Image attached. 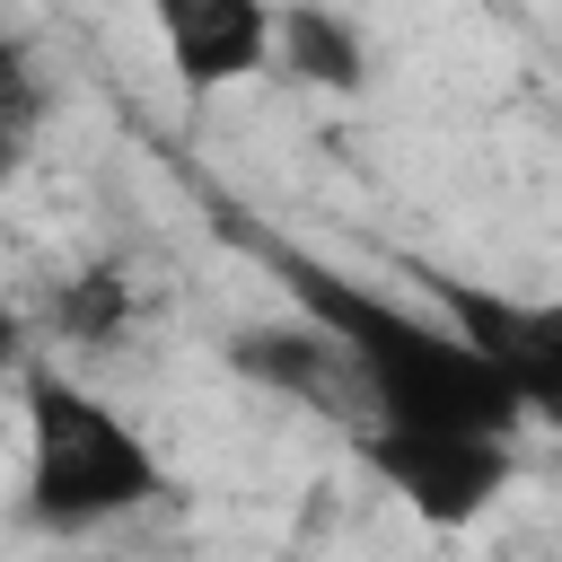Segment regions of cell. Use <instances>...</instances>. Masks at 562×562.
Segmentation results:
<instances>
[{
	"label": "cell",
	"instance_id": "6da1fadb",
	"mask_svg": "<svg viewBox=\"0 0 562 562\" xmlns=\"http://www.w3.org/2000/svg\"><path fill=\"white\" fill-rule=\"evenodd\" d=\"M290 272V307H307L351 369V404L378 422H457V430H527L518 395L501 386V369L457 334V316H422L369 281H342L307 255H281Z\"/></svg>",
	"mask_w": 562,
	"mask_h": 562
},
{
	"label": "cell",
	"instance_id": "7a4b0ae2",
	"mask_svg": "<svg viewBox=\"0 0 562 562\" xmlns=\"http://www.w3.org/2000/svg\"><path fill=\"white\" fill-rule=\"evenodd\" d=\"M18 413H26V518L44 536H97L167 492V465L140 439V422L61 360L35 351L18 369Z\"/></svg>",
	"mask_w": 562,
	"mask_h": 562
},
{
	"label": "cell",
	"instance_id": "3957f363",
	"mask_svg": "<svg viewBox=\"0 0 562 562\" xmlns=\"http://www.w3.org/2000/svg\"><path fill=\"white\" fill-rule=\"evenodd\" d=\"M351 457L378 474V492H395L422 527H474L483 509H501V492L518 483V430H457V422H378L360 413Z\"/></svg>",
	"mask_w": 562,
	"mask_h": 562
},
{
	"label": "cell",
	"instance_id": "277c9868",
	"mask_svg": "<svg viewBox=\"0 0 562 562\" xmlns=\"http://www.w3.org/2000/svg\"><path fill=\"white\" fill-rule=\"evenodd\" d=\"M439 307L457 334L501 369L527 422H562V299H509L483 281H439Z\"/></svg>",
	"mask_w": 562,
	"mask_h": 562
},
{
	"label": "cell",
	"instance_id": "5b68a950",
	"mask_svg": "<svg viewBox=\"0 0 562 562\" xmlns=\"http://www.w3.org/2000/svg\"><path fill=\"white\" fill-rule=\"evenodd\" d=\"M140 9L158 26L167 70L193 97H220L272 70V0H140Z\"/></svg>",
	"mask_w": 562,
	"mask_h": 562
},
{
	"label": "cell",
	"instance_id": "8992f818",
	"mask_svg": "<svg viewBox=\"0 0 562 562\" xmlns=\"http://www.w3.org/2000/svg\"><path fill=\"white\" fill-rule=\"evenodd\" d=\"M228 369L237 378H263L299 404H351V369H342V342L299 307L290 325H237L228 334Z\"/></svg>",
	"mask_w": 562,
	"mask_h": 562
},
{
	"label": "cell",
	"instance_id": "52a82bcc",
	"mask_svg": "<svg viewBox=\"0 0 562 562\" xmlns=\"http://www.w3.org/2000/svg\"><path fill=\"white\" fill-rule=\"evenodd\" d=\"M272 70L325 97H360L369 88V35L325 9V0H272Z\"/></svg>",
	"mask_w": 562,
	"mask_h": 562
},
{
	"label": "cell",
	"instance_id": "ba28073f",
	"mask_svg": "<svg viewBox=\"0 0 562 562\" xmlns=\"http://www.w3.org/2000/svg\"><path fill=\"white\" fill-rule=\"evenodd\" d=\"M35 70H26V53L18 44H0V184L18 176V158H26V140H35Z\"/></svg>",
	"mask_w": 562,
	"mask_h": 562
},
{
	"label": "cell",
	"instance_id": "9c48e42d",
	"mask_svg": "<svg viewBox=\"0 0 562 562\" xmlns=\"http://www.w3.org/2000/svg\"><path fill=\"white\" fill-rule=\"evenodd\" d=\"M53 325H61L70 342H105V334L123 325V281H114V272H79V281L61 290V307H53Z\"/></svg>",
	"mask_w": 562,
	"mask_h": 562
},
{
	"label": "cell",
	"instance_id": "30bf717a",
	"mask_svg": "<svg viewBox=\"0 0 562 562\" xmlns=\"http://www.w3.org/2000/svg\"><path fill=\"white\" fill-rule=\"evenodd\" d=\"M26 360H35V325H26L18 307H0V378H18Z\"/></svg>",
	"mask_w": 562,
	"mask_h": 562
}]
</instances>
